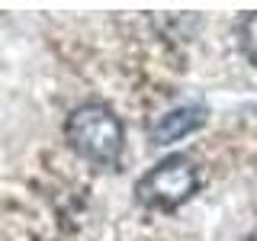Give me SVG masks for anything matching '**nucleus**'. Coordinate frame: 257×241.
<instances>
[{
	"label": "nucleus",
	"instance_id": "nucleus-4",
	"mask_svg": "<svg viewBox=\"0 0 257 241\" xmlns=\"http://www.w3.org/2000/svg\"><path fill=\"white\" fill-rule=\"evenodd\" d=\"M241 45H244V55L257 64V13L241 23Z\"/></svg>",
	"mask_w": 257,
	"mask_h": 241
},
{
	"label": "nucleus",
	"instance_id": "nucleus-2",
	"mask_svg": "<svg viewBox=\"0 0 257 241\" xmlns=\"http://www.w3.org/2000/svg\"><path fill=\"white\" fill-rule=\"evenodd\" d=\"M196 190H199L196 161L187 158V155H171V158L161 161V164H155L135 183V199L148 209L171 212V209L187 203Z\"/></svg>",
	"mask_w": 257,
	"mask_h": 241
},
{
	"label": "nucleus",
	"instance_id": "nucleus-5",
	"mask_svg": "<svg viewBox=\"0 0 257 241\" xmlns=\"http://www.w3.org/2000/svg\"><path fill=\"white\" fill-rule=\"evenodd\" d=\"M247 241H257V231H254V235H251V238H247Z\"/></svg>",
	"mask_w": 257,
	"mask_h": 241
},
{
	"label": "nucleus",
	"instance_id": "nucleus-1",
	"mask_svg": "<svg viewBox=\"0 0 257 241\" xmlns=\"http://www.w3.org/2000/svg\"><path fill=\"white\" fill-rule=\"evenodd\" d=\"M64 135H68L71 148L96 167H112L122 158L125 132H122L119 116L106 103H84V106H77L68 116V123H64Z\"/></svg>",
	"mask_w": 257,
	"mask_h": 241
},
{
	"label": "nucleus",
	"instance_id": "nucleus-3",
	"mask_svg": "<svg viewBox=\"0 0 257 241\" xmlns=\"http://www.w3.org/2000/svg\"><path fill=\"white\" fill-rule=\"evenodd\" d=\"M203 126H206V106H196V103L193 106H177L171 112H164L151 126V142L155 145H174V142L187 139V135H193Z\"/></svg>",
	"mask_w": 257,
	"mask_h": 241
}]
</instances>
